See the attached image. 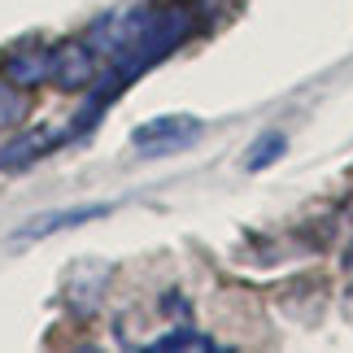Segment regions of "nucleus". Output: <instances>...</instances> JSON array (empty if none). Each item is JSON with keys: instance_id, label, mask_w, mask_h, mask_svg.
Returning a JSON list of instances; mask_svg holds the SVG:
<instances>
[{"instance_id": "obj_1", "label": "nucleus", "mask_w": 353, "mask_h": 353, "mask_svg": "<svg viewBox=\"0 0 353 353\" xmlns=\"http://www.w3.org/2000/svg\"><path fill=\"white\" fill-rule=\"evenodd\" d=\"M196 9L188 0H144L122 13H110L88 31L101 52V79L92 83V114H101L114 97L127 92L131 79H140L148 65L170 57L192 35Z\"/></svg>"}, {"instance_id": "obj_2", "label": "nucleus", "mask_w": 353, "mask_h": 353, "mask_svg": "<svg viewBox=\"0 0 353 353\" xmlns=\"http://www.w3.org/2000/svg\"><path fill=\"white\" fill-rule=\"evenodd\" d=\"M201 131H205V122H201V118H188V114L148 118V122H140V127L131 131V148L140 157H170V153H179V148L196 144Z\"/></svg>"}, {"instance_id": "obj_3", "label": "nucleus", "mask_w": 353, "mask_h": 353, "mask_svg": "<svg viewBox=\"0 0 353 353\" xmlns=\"http://www.w3.org/2000/svg\"><path fill=\"white\" fill-rule=\"evenodd\" d=\"M101 79V52L92 39H65L52 48V83L61 92H92Z\"/></svg>"}, {"instance_id": "obj_4", "label": "nucleus", "mask_w": 353, "mask_h": 353, "mask_svg": "<svg viewBox=\"0 0 353 353\" xmlns=\"http://www.w3.org/2000/svg\"><path fill=\"white\" fill-rule=\"evenodd\" d=\"M65 135H70V131H61V127H26V131H18L5 148H0V170H5V174L31 170L35 161H44L52 148L65 140Z\"/></svg>"}, {"instance_id": "obj_5", "label": "nucleus", "mask_w": 353, "mask_h": 353, "mask_svg": "<svg viewBox=\"0 0 353 353\" xmlns=\"http://www.w3.org/2000/svg\"><path fill=\"white\" fill-rule=\"evenodd\" d=\"M0 79L13 88H39V83H52V48L48 44H22V48H9L0 57Z\"/></svg>"}, {"instance_id": "obj_6", "label": "nucleus", "mask_w": 353, "mask_h": 353, "mask_svg": "<svg viewBox=\"0 0 353 353\" xmlns=\"http://www.w3.org/2000/svg\"><path fill=\"white\" fill-rule=\"evenodd\" d=\"M110 214V205H70V210H57V214H39V219L22 223V232L13 236L18 244H31V240H44L52 232H65V227H83L92 219H105Z\"/></svg>"}, {"instance_id": "obj_7", "label": "nucleus", "mask_w": 353, "mask_h": 353, "mask_svg": "<svg viewBox=\"0 0 353 353\" xmlns=\"http://www.w3.org/2000/svg\"><path fill=\"white\" fill-rule=\"evenodd\" d=\"M148 349H157V353H183V349H192V353H214L219 349V341H210V336H201L192 327H174L166 336H157Z\"/></svg>"}, {"instance_id": "obj_8", "label": "nucleus", "mask_w": 353, "mask_h": 353, "mask_svg": "<svg viewBox=\"0 0 353 353\" xmlns=\"http://www.w3.org/2000/svg\"><path fill=\"white\" fill-rule=\"evenodd\" d=\"M22 118H26V92L13 83H0V131L18 127Z\"/></svg>"}, {"instance_id": "obj_9", "label": "nucleus", "mask_w": 353, "mask_h": 353, "mask_svg": "<svg viewBox=\"0 0 353 353\" xmlns=\"http://www.w3.org/2000/svg\"><path fill=\"white\" fill-rule=\"evenodd\" d=\"M283 144H288V140H283L279 131H266L262 140H257V144L249 148V170H262V166H270V161H275V157L283 153Z\"/></svg>"}, {"instance_id": "obj_10", "label": "nucleus", "mask_w": 353, "mask_h": 353, "mask_svg": "<svg viewBox=\"0 0 353 353\" xmlns=\"http://www.w3.org/2000/svg\"><path fill=\"white\" fill-rule=\"evenodd\" d=\"M345 262H349V266H353V244H349V253H345Z\"/></svg>"}]
</instances>
